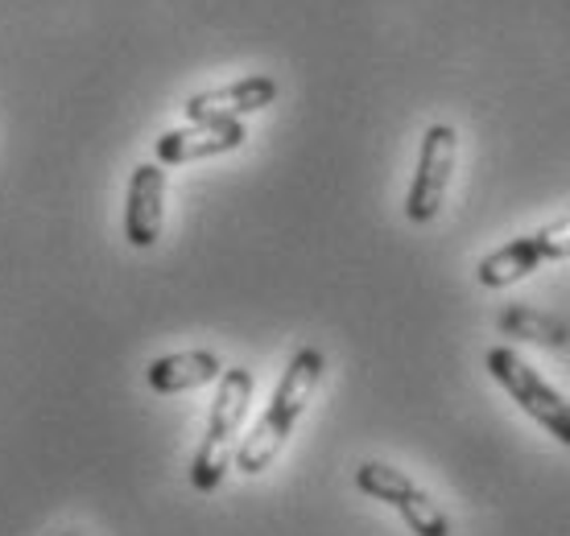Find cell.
<instances>
[{
  "instance_id": "1",
  "label": "cell",
  "mask_w": 570,
  "mask_h": 536,
  "mask_svg": "<svg viewBox=\"0 0 570 536\" xmlns=\"http://www.w3.org/2000/svg\"><path fill=\"white\" fill-rule=\"evenodd\" d=\"M323 367H327V359H323L318 347H302V351L289 359L282 384H277V393H273V400H269V409L261 413L257 429L236 446V466H240L244 475H261L265 466H273V458L282 454V446L289 441L298 417L306 413V405H311L314 388L323 380Z\"/></svg>"
},
{
  "instance_id": "2",
  "label": "cell",
  "mask_w": 570,
  "mask_h": 536,
  "mask_svg": "<svg viewBox=\"0 0 570 536\" xmlns=\"http://www.w3.org/2000/svg\"><path fill=\"white\" fill-rule=\"evenodd\" d=\"M248 400H253V371H244V367L219 371V393L212 400V421H207V434H203L195 463H190L195 492L212 495L224 483L232 458H236V438H240V425L248 417Z\"/></svg>"
},
{
  "instance_id": "3",
  "label": "cell",
  "mask_w": 570,
  "mask_h": 536,
  "mask_svg": "<svg viewBox=\"0 0 570 536\" xmlns=\"http://www.w3.org/2000/svg\"><path fill=\"white\" fill-rule=\"evenodd\" d=\"M484 364H488V371H492V380L513 396L517 405L542 425L550 438L562 441V446L570 450V400L567 396L558 393V388H550V384H546L521 355L509 351V347H492Z\"/></svg>"
},
{
  "instance_id": "4",
  "label": "cell",
  "mask_w": 570,
  "mask_h": 536,
  "mask_svg": "<svg viewBox=\"0 0 570 536\" xmlns=\"http://www.w3.org/2000/svg\"><path fill=\"white\" fill-rule=\"evenodd\" d=\"M570 256V219H558L550 227H538L521 240H509L504 248L488 252L475 268V281L484 289H509V285L525 281L529 272H538L542 265L567 260Z\"/></svg>"
},
{
  "instance_id": "5",
  "label": "cell",
  "mask_w": 570,
  "mask_h": 536,
  "mask_svg": "<svg viewBox=\"0 0 570 536\" xmlns=\"http://www.w3.org/2000/svg\"><path fill=\"white\" fill-rule=\"evenodd\" d=\"M356 487L372 499H381L389 508L397 512L401 520L410 524V533L414 536H451V520H446V512L430 499L422 487H417L405 470L389 463H360L356 466Z\"/></svg>"
},
{
  "instance_id": "6",
  "label": "cell",
  "mask_w": 570,
  "mask_h": 536,
  "mask_svg": "<svg viewBox=\"0 0 570 536\" xmlns=\"http://www.w3.org/2000/svg\"><path fill=\"white\" fill-rule=\"evenodd\" d=\"M459 157V132L451 125H430L417 149V170L405 195V219L417 227H426L439 219L446 190H451V173H455Z\"/></svg>"
},
{
  "instance_id": "7",
  "label": "cell",
  "mask_w": 570,
  "mask_h": 536,
  "mask_svg": "<svg viewBox=\"0 0 570 536\" xmlns=\"http://www.w3.org/2000/svg\"><path fill=\"white\" fill-rule=\"evenodd\" d=\"M244 125L240 120H199L190 128H174L161 132L154 141L157 166H186V161H207V157L236 153L244 145Z\"/></svg>"
},
{
  "instance_id": "8",
  "label": "cell",
  "mask_w": 570,
  "mask_h": 536,
  "mask_svg": "<svg viewBox=\"0 0 570 536\" xmlns=\"http://www.w3.org/2000/svg\"><path fill=\"white\" fill-rule=\"evenodd\" d=\"M161 215H166V166L145 161L132 170L125 195V240L132 248H154L161 236Z\"/></svg>"
},
{
  "instance_id": "9",
  "label": "cell",
  "mask_w": 570,
  "mask_h": 536,
  "mask_svg": "<svg viewBox=\"0 0 570 536\" xmlns=\"http://www.w3.org/2000/svg\"><path fill=\"white\" fill-rule=\"evenodd\" d=\"M273 99H277V79L248 75V79H236L228 87H212V91L190 96L186 99V116H190V125H199V120H240V116L265 112Z\"/></svg>"
},
{
  "instance_id": "10",
  "label": "cell",
  "mask_w": 570,
  "mask_h": 536,
  "mask_svg": "<svg viewBox=\"0 0 570 536\" xmlns=\"http://www.w3.org/2000/svg\"><path fill=\"white\" fill-rule=\"evenodd\" d=\"M219 355L212 351H174V355H157L145 380L157 396H174V393H190V388H203V384L219 380Z\"/></svg>"
},
{
  "instance_id": "11",
  "label": "cell",
  "mask_w": 570,
  "mask_h": 536,
  "mask_svg": "<svg viewBox=\"0 0 570 536\" xmlns=\"http://www.w3.org/2000/svg\"><path fill=\"white\" fill-rule=\"evenodd\" d=\"M500 330H509V335L529 343H546V347H562L567 343V326L558 322V318H542V314L533 310H504L500 314Z\"/></svg>"
},
{
  "instance_id": "12",
  "label": "cell",
  "mask_w": 570,
  "mask_h": 536,
  "mask_svg": "<svg viewBox=\"0 0 570 536\" xmlns=\"http://www.w3.org/2000/svg\"><path fill=\"white\" fill-rule=\"evenodd\" d=\"M58 536H79V533H58Z\"/></svg>"
}]
</instances>
